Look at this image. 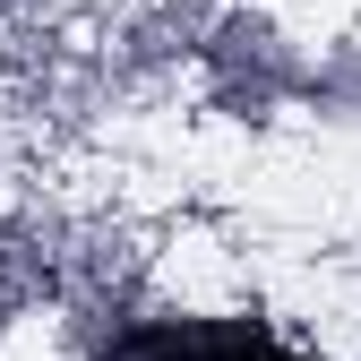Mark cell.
Segmentation results:
<instances>
[{
	"instance_id": "obj_1",
	"label": "cell",
	"mask_w": 361,
	"mask_h": 361,
	"mask_svg": "<svg viewBox=\"0 0 361 361\" xmlns=\"http://www.w3.org/2000/svg\"><path fill=\"white\" fill-rule=\"evenodd\" d=\"M95 361H319V353H293L267 319H138Z\"/></svg>"
}]
</instances>
